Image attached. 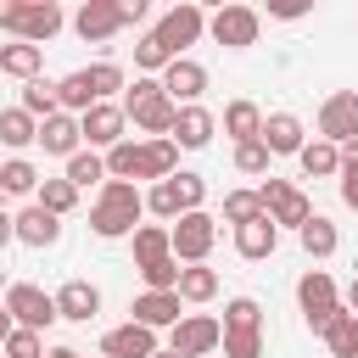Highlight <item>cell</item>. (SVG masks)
Segmentation results:
<instances>
[{"label": "cell", "mask_w": 358, "mask_h": 358, "mask_svg": "<svg viewBox=\"0 0 358 358\" xmlns=\"http://www.w3.org/2000/svg\"><path fill=\"white\" fill-rule=\"evenodd\" d=\"M140 218H145V190L129 185V179H106V185L95 190V201H90V229H95L101 241L134 235Z\"/></svg>", "instance_id": "obj_1"}, {"label": "cell", "mask_w": 358, "mask_h": 358, "mask_svg": "<svg viewBox=\"0 0 358 358\" xmlns=\"http://www.w3.org/2000/svg\"><path fill=\"white\" fill-rule=\"evenodd\" d=\"M123 112L134 117V129H140L145 140H168L173 123H179V106L168 101L162 78H134V84L123 90Z\"/></svg>", "instance_id": "obj_2"}, {"label": "cell", "mask_w": 358, "mask_h": 358, "mask_svg": "<svg viewBox=\"0 0 358 358\" xmlns=\"http://www.w3.org/2000/svg\"><path fill=\"white\" fill-rule=\"evenodd\" d=\"M224 358H263V302L257 296L224 302Z\"/></svg>", "instance_id": "obj_3"}, {"label": "cell", "mask_w": 358, "mask_h": 358, "mask_svg": "<svg viewBox=\"0 0 358 358\" xmlns=\"http://www.w3.org/2000/svg\"><path fill=\"white\" fill-rule=\"evenodd\" d=\"M151 34H157V39H162V50L179 62V56L207 34V11H201L196 0H179V6H168V11L157 17V28H151Z\"/></svg>", "instance_id": "obj_4"}, {"label": "cell", "mask_w": 358, "mask_h": 358, "mask_svg": "<svg viewBox=\"0 0 358 358\" xmlns=\"http://www.w3.org/2000/svg\"><path fill=\"white\" fill-rule=\"evenodd\" d=\"M257 201H263V213L274 218V229H302V224L313 218V201H308L291 179H274V173L257 185Z\"/></svg>", "instance_id": "obj_5"}, {"label": "cell", "mask_w": 358, "mask_h": 358, "mask_svg": "<svg viewBox=\"0 0 358 358\" xmlns=\"http://www.w3.org/2000/svg\"><path fill=\"white\" fill-rule=\"evenodd\" d=\"M213 347H224V319H213V313H185L168 330V352L173 358H207Z\"/></svg>", "instance_id": "obj_6"}, {"label": "cell", "mask_w": 358, "mask_h": 358, "mask_svg": "<svg viewBox=\"0 0 358 358\" xmlns=\"http://www.w3.org/2000/svg\"><path fill=\"white\" fill-rule=\"evenodd\" d=\"M168 241H173V257L179 263H207L213 241H218V218L201 207V213H185L179 224H168Z\"/></svg>", "instance_id": "obj_7"}, {"label": "cell", "mask_w": 358, "mask_h": 358, "mask_svg": "<svg viewBox=\"0 0 358 358\" xmlns=\"http://www.w3.org/2000/svg\"><path fill=\"white\" fill-rule=\"evenodd\" d=\"M207 34H213V45H224V50H246V45H257L263 17H257L252 6H218V11L207 17Z\"/></svg>", "instance_id": "obj_8"}, {"label": "cell", "mask_w": 358, "mask_h": 358, "mask_svg": "<svg viewBox=\"0 0 358 358\" xmlns=\"http://www.w3.org/2000/svg\"><path fill=\"white\" fill-rule=\"evenodd\" d=\"M6 313L17 319V330H39V336L62 319V313H56V296H50V291H39V285H28V280L6 291Z\"/></svg>", "instance_id": "obj_9"}, {"label": "cell", "mask_w": 358, "mask_h": 358, "mask_svg": "<svg viewBox=\"0 0 358 358\" xmlns=\"http://www.w3.org/2000/svg\"><path fill=\"white\" fill-rule=\"evenodd\" d=\"M78 129H84V145L90 151H112V145H123L129 134V112H123V101H101V106H90L84 117H78Z\"/></svg>", "instance_id": "obj_10"}, {"label": "cell", "mask_w": 358, "mask_h": 358, "mask_svg": "<svg viewBox=\"0 0 358 358\" xmlns=\"http://www.w3.org/2000/svg\"><path fill=\"white\" fill-rule=\"evenodd\" d=\"M319 140H330V145H352L358 140V90L324 95V106H319Z\"/></svg>", "instance_id": "obj_11"}, {"label": "cell", "mask_w": 358, "mask_h": 358, "mask_svg": "<svg viewBox=\"0 0 358 358\" xmlns=\"http://www.w3.org/2000/svg\"><path fill=\"white\" fill-rule=\"evenodd\" d=\"M129 319L145 324V330H173L185 319V302H179V291H140L129 302Z\"/></svg>", "instance_id": "obj_12"}, {"label": "cell", "mask_w": 358, "mask_h": 358, "mask_svg": "<svg viewBox=\"0 0 358 358\" xmlns=\"http://www.w3.org/2000/svg\"><path fill=\"white\" fill-rule=\"evenodd\" d=\"M162 90H168V101H173V106H201L207 67H201V62H190V56L168 62V73H162Z\"/></svg>", "instance_id": "obj_13"}, {"label": "cell", "mask_w": 358, "mask_h": 358, "mask_svg": "<svg viewBox=\"0 0 358 358\" xmlns=\"http://www.w3.org/2000/svg\"><path fill=\"white\" fill-rule=\"evenodd\" d=\"M62 6L56 0H22V22H17V39H28V45H39L45 50V39H56L62 34Z\"/></svg>", "instance_id": "obj_14"}, {"label": "cell", "mask_w": 358, "mask_h": 358, "mask_svg": "<svg viewBox=\"0 0 358 358\" xmlns=\"http://www.w3.org/2000/svg\"><path fill=\"white\" fill-rule=\"evenodd\" d=\"M73 28H78V39H84V45H101V39H112V34L123 28V17H117V0H84V6L73 11Z\"/></svg>", "instance_id": "obj_15"}, {"label": "cell", "mask_w": 358, "mask_h": 358, "mask_svg": "<svg viewBox=\"0 0 358 358\" xmlns=\"http://www.w3.org/2000/svg\"><path fill=\"white\" fill-rule=\"evenodd\" d=\"M151 352H162V347H157V330H145V324H134V319L101 336V358H151Z\"/></svg>", "instance_id": "obj_16"}, {"label": "cell", "mask_w": 358, "mask_h": 358, "mask_svg": "<svg viewBox=\"0 0 358 358\" xmlns=\"http://www.w3.org/2000/svg\"><path fill=\"white\" fill-rule=\"evenodd\" d=\"M39 145H45V157H78V151H84V129H78V117H73V112L45 117V123H39Z\"/></svg>", "instance_id": "obj_17"}, {"label": "cell", "mask_w": 358, "mask_h": 358, "mask_svg": "<svg viewBox=\"0 0 358 358\" xmlns=\"http://www.w3.org/2000/svg\"><path fill=\"white\" fill-rule=\"evenodd\" d=\"M263 145H268V157H296V151L308 145L302 117H291V112H268V117H263Z\"/></svg>", "instance_id": "obj_18"}, {"label": "cell", "mask_w": 358, "mask_h": 358, "mask_svg": "<svg viewBox=\"0 0 358 358\" xmlns=\"http://www.w3.org/2000/svg\"><path fill=\"white\" fill-rule=\"evenodd\" d=\"M17 241H22V246H34V252H45V246H56V241H62V218H56V213H45L39 201H28V207L17 213Z\"/></svg>", "instance_id": "obj_19"}, {"label": "cell", "mask_w": 358, "mask_h": 358, "mask_svg": "<svg viewBox=\"0 0 358 358\" xmlns=\"http://www.w3.org/2000/svg\"><path fill=\"white\" fill-rule=\"evenodd\" d=\"M213 134H218V117H213L207 106H179V123H173L168 140H173L179 151H201Z\"/></svg>", "instance_id": "obj_20"}, {"label": "cell", "mask_w": 358, "mask_h": 358, "mask_svg": "<svg viewBox=\"0 0 358 358\" xmlns=\"http://www.w3.org/2000/svg\"><path fill=\"white\" fill-rule=\"evenodd\" d=\"M218 123H224V134H229L235 145H252V140H263V106H257V101H246V95H241V101H229Z\"/></svg>", "instance_id": "obj_21"}, {"label": "cell", "mask_w": 358, "mask_h": 358, "mask_svg": "<svg viewBox=\"0 0 358 358\" xmlns=\"http://www.w3.org/2000/svg\"><path fill=\"white\" fill-rule=\"evenodd\" d=\"M274 246H280V229H274V218H268V213L235 229V252H241L246 263H263V257H274Z\"/></svg>", "instance_id": "obj_22"}, {"label": "cell", "mask_w": 358, "mask_h": 358, "mask_svg": "<svg viewBox=\"0 0 358 358\" xmlns=\"http://www.w3.org/2000/svg\"><path fill=\"white\" fill-rule=\"evenodd\" d=\"M56 313L73 319V324H90V319L101 313V291H95L90 280H67V285L56 291Z\"/></svg>", "instance_id": "obj_23"}, {"label": "cell", "mask_w": 358, "mask_h": 358, "mask_svg": "<svg viewBox=\"0 0 358 358\" xmlns=\"http://www.w3.org/2000/svg\"><path fill=\"white\" fill-rule=\"evenodd\" d=\"M39 67H45V50L39 45H28V39H11V45H0V73L6 78H39Z\"/></svg>", "instance_id": "obj_24"}, {"label": "cell", "mask_w": 358, "mask_h": 358, "mask_svg": "<svg viewBox=\"0 0 358 358\" xmlns=\"http://www.w3.org/2000/svg\"><path fill=\"white\" fill-rule=\"evenodd\" d=\"M179 173V145L173 140H140V179H173Z\"/></svg>", "instance_id": "obj_25"}, {"label": "cell", "mask_w": 358, "mask_h": 358, "mask_svg": "<svg viewBox=\"0 0 358 358\" xmlns=\"http://www.w3.org/2000/svg\"><path fill=\"white\" fill-rule=\"evenodd\" d=\"M296 302H302V319H308V313H319V308H336L341 296H336L330 268H308V274L296 280Z\"/></svg>", "instance_id": "obj_26"}, {"label": "cell", "mask_w": 358, "mask_h": 358, "mask_svg": "<svg viewBox=\"0 0 358 358\" xmlns=\"http://www.w3.org/2000/svg\"><path fill=\"white\" fill-rule=\"evenodd\" d=\"M296 162L308 179H341V145H330V140H308L296 151Z\"/></svg>", "instance_id": "obj_27"}, {"label": "cell", "mask_w": 358, "mask_h": 358, "mask_svg": "<svg viewBox=\"0 0 358 358\" xmlns=\"http://www.w3.org/2000/svg\"><path fill=\"white\" fill-rule=\"evenodd\" d=\"M296 241H302V252H308L313 263H324V257H330V252L341 246V235H336V224H330L324 213H313V218H308V224L296 229Z\"/></svg>", "instance_id": "obj_28"}, {"label": "cell", "mask_w": 358, "mask_h": 358, "mask_svg": "<svg viewBox=\"0 0 358 358\" xmlns=\"http://www.w3.org/2000/svg\"><path fill=\"white\" fill-rule=\"evenodd\" d=\"M22 112H28V117H39V123H45V117H56V112H62L56 78H45V73H39V78H28V84H22Z\"/></svg>", "instance_id": "obj_29"}, {"label": "cell", "mask_w": 358, "mask_h": 358, "mask_svg": "<svg viewBox=\"0 0 358 358\" xmlns=\"http://www.w3.org/2000/svg\"><path fill=\"white\" fill-rule=\"evenodd\" d=\"M62 179H67V185H73V190H90V185H95V190H101V185H106V157H101V151H90V145H84V151H78V157H67V173H62Z\"/></svg>", "instance_id": "obj_30"}, {"label": "cell", "mask_w": 358, "mask_h": 358, "mask_svg": "<svg viewBox=\"0 0 358 358\" xmlns=\"http://www.w3.org/2000/svg\"><path fill=\"white\" fill-rule=\"evenodd\" d=\"M134 268H145V263H157V257H173V241H168V224H140L134 235Z\"/></svg>", "instance_id": "obj_31"}, {"label": "cell", "mask_w": 358, "mask_h": 358, "mask_svg": "<svg viewBox=\"0 0 358 358\" xmlns=\"http://www.w3.org/2000/svg\"><path fill=\"white\" fill-rule=\"evenodd\" d=\"M213 296H218V268L185 263L179 268V302H213Z\"/></svg>", "instance_id": "obj_32"}, {"label": "cell", "mask_w": 358, "mask_h": 358, "mask_svg": "<svg viewBox=\"0 0 358 358\" xmlns=\"http://www.w3.org/2000/svg\"><path fill=\"white\" fill-rule=\"evenodd\" d=\"M0 145H11V151L39 145V117H28L22 106H6V112H0Z\"/></svg>", "instance_id": "obj_33"}, {"label": "cell", "mask_w": 358, "mask_h": 358, "mask_svg": "<svg viewBox=\"0 0 358 358\" xmlns=\"http://www.w3.org/2000/svg\"><path fill=\"white\" fill-rule=\"evenodd\" d=\"M39 179H45V173H39L28 157L0 162V190H6V196H34V190H39Z\"/></svg>", "instance_id": "obj_34"}, {"label": "cell", "mask_w": 358, "mask_h": 358, "mask_svg": "<svg viewBox=\"0 0 358 358\" xmlns=\"http://www.w3.org/2000/svg\"><path fill=\"white\" fill-rule=\"evenodd\" d=\"M56 95H62V112H73V117H84L90 106H101V101L90 95V78H84V67H78V73H67V78H56Z\"/></svg>", "instance_id": "obj_35"}, {"label": "cell", "mask_w": 358, "mask_h": 358, "mask_svg": "<svg viewBox=\"0 0 358 358\" xmlns=\"http://www.w3.org/2000/svg\"><path fill=\"white\" fill-rule=\"evenodd\" d=\"M34 201H39L45 213H56V218H67V213L78 207V190H73L67 179H39V190H34Z\"/></svg>", "instance_id": "obj_36"}, {"label": "cell", "mask_w": 358, "mask_h": 358, "mask_svg": "<svg viewBox=\"0 0 358 358\" xmlns=\"http://www.w3.org/2000/svg\"><path fill=\"white\" fill-rule=\"evenodd\" d=\"M84 78H90V95L95 101H112L117 90H129V78H123L117 62H95V67H84Z\"/></svg>", "instance_id": "obj_37"}, {"label": "cell", "mask_w": 358, "mask_h": 358, "mask_svg": "<svg viewBox=\"0 0 358 358\" xmlns=\"http://www.w3.org/2000/svg\"><path fill=\"white\" fill-rule=\"evenodd\" d=\"M106 179H140V140H123V145H112L106 151Z\"/></svg>", "instance_id": "obj_38"}, {"label": "cell", "mask_w": 358, "mask_h": 358, "mask_svg": "<svg viewBox=\"0 0 358 358\" xmlns=\"http://www.w3.org/2000/svg\"><path fill=\"white\" fill-rule=\"evenodd\" d=\"M252 218H263V201H257V190H229L224 196V224H252Z\"/></svg>", "instance_id": "obj_39"}, {"label": "cell", "mask_w": 358, "mask_h": 358, "mask_svg": "<svg viewBox=\"0 0 358 358\" xmlns=\"http://www.w3.org/2000/svg\"><path fill=\"white\" fill-rule=\"evenodd\" d=\"M168 62H173V56L162 50L157 34H140V39H134V67H145V73H168Z\"/></svg>", "instance_id": "obj_40"}, {"label": "cell", "mask_w": 358, "mask_h": 358, "mask_svg": "<svg viewBox=\"0 0 358 358\" xmlns=\"http://www.w3.org/2000/svg\"><path fill=\"white\" fill-rule=\"evenodd\" d=\"M324 347H330V358H358V313H347V319L324 336Z\"/></svg>", "instance_id": "obj_41"}, {"label": "cell", "mask_w": 358, "mask_h": 358, "mask_svg": "<svg viewBox=\"0 0 358 358\" xmlns=\"http://www.w3.org/2000/svg\"><path fill=\"white\" fill-rule=\"evenodd\" d=\"M268 162H274V157H268V145H263V140H252V145H235V168H241V173H252V179H268Z\"/></svg>", "instance_id": "obj_42"}, {"label": "cell", "mask_w": 358, "mask_h": 358, "mask_svg": "<svg viewBox=\"0 0 358 358\" xmlns=\"http://www.w3.org/2000/svg\"><path fill=\"white\" fill-rule=\"evenodd\" d=\"M173 190H179V201H185V213H201V201H207V179H201V173H190V168H179V173H173Z\"/></svg>", "instance_id": "obj_43"}, {"label": "cell", "mask_w": 358, "mask_h": 358, "mask_svg": "<svg viewBox=\"0 0 358 358\" xmlns=\"http://www.w3.org/2000/svg\"><path fill=\"white\" fill-rule=\"evenodd\" d=\"M0 352H6V358H45L50 347H45V336H39V330H11V341H6Z\"/></svg>", "instance_id": "obj_44"}, {"label": "cell", "mask_w": 358, "mask_h": 358, "mask_svg": "<svg viewBox=\"0 0 358 358\" xmlns=\"http://www.w3.org/2000/svg\"><path fill=\"white\" fill-rule=\"evenodd\" d=\"M336 185H341V201L358 213V162H341V179Z\"/></svg>", "instance_id": "obj_45"}, {"label": "cell", "mask_w": 358, "mask_h": 358, "mask_svg": "<svg viewBox=\"0 0 358 358\" xmlns=\"http://www.w3.org/2000/svg\"><path fill=\"white\" fill-rule=\"evenodd\" d=\"M17 22H22V0H0V34L17 39Z\"/></svg>", "instance_id": "obj_46"}, {"label": "cell", "mask_w": 358, "mask_h": 358, "mask_svg": "<svg viewBox=\"0 0 358 358\" xmlns=\"http://www.w3.org/2000/svg\"><path fill=\"white\" fill-rule=\"evenodd\" d=\"M145 0H117V17H123V28H134V22H145Z\"/></svg>", "instance_id": "obj_47"}, {"label": "cell", "mask_w": 358, "mask_h": 358, "mask_svg": "<svg viewBox=\"0 0 358 358\" xmlns=\"http://www.w3.org/2000/svg\"><path fill=\"white\" fill-rule=\"evenodd\" d=\"M11 241H17V213H6V207H0V252H6Z\"/></svg>", "instance_id": "obj_48"}, {"label": "cell", "mask_w": 358, "mask_h": 358, "mask_svg": "<svg viewBox=\"0 0 358 358\" xmlns=\"http://www.w3.org/2000/svg\"><path fill=\"white\" fill-rule=\"evenodd\" d=\"M11 330H17V319H11V313H6V302H0V347L11 341Z\"/></svg>", "instance_id": "obj_49"}, {"label": "cell", "mask_w": 358, "mask_h": 358, "mask_svg": "<svg viewBox=\"0 0 358 358\" xmlns=\"http://www.w3.org/2000/svg\"><path fill=\"white\" fill-rule=\"evenodd\" d=\"M45 358H84V352H78V347H50Z\"/></svg>", "instance_id": "obj_50"}, {"label": "cell", "mask_w": 358, "mask_h": 358, "mask_svg": "<svg viewBox=\"0 0 358 358\" xmlns=\"http://www.w3.org/2000/svg\"><path fill=\"white\" fill-rule=\"evenodd\" d=\"M347 313H358V274H352V285H347Z\"/></svg>", "instance_id": "obj_51"}, {"label": "cell", "mask_w": 358, "mask_h": 358, "mask_svg": "<svg viewBox=\"0 0 358 358\" xmlns=\"http://www.w3.org/2000/svg\"><path fill=\"white\" fill-rule=\"evenodd\" d=\"M6 291H11V285H6V274H0V302H6Z\"/></svg>", "instance_id": "obj_52"}, {"label": "cell", "mask_w": 358, "mask_h": 358, "mask_svg": "<svg viewBox=\"0 0 358 358\" xmlns=\"http://www.w3.org/2000/svg\"><path fill=\"white\" fill-rule=\"evenodd\" d=\"M151 358H173V352H168V347H162V352H151Z\"/></svg>", "instance_id": "obj_53"}]
</instances>
